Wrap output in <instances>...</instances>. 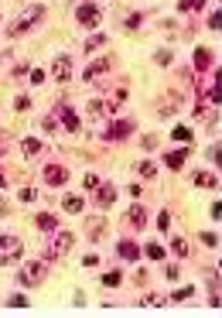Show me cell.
<instances>
[{"mask_svg": "<svg viewBox=\"0 0 222 318\" xmlns=\"http://www.w3.org/2000/svg\"><path fill=\"white\" fill-rule=\"evenodd\" d=\"M41 17H45V7H41V3L28 7V10H24V14H21V17H17L10 28H7V38H21V34H28V31H31V28H34Z\"/></svg>", "mask_w": 222, "mask_h": 318, "instance_id": "obj_1", "label": "cell"}, {"mask_svg": "<svg viewBox=\"0 0 222 318\" xmlns=\"http://www.w3.org/2000/svg\"><path fill=\"white\" fill-rule=\"evenodd\" d=\"M24 257V243L21 236H10V233H3L0 236V267H10V263H17Z\"/></svg>", "mask_w": 222, "mask_h": 318, "instance_id": "obj_2", "label": "cell"}, {"mask_svg": "<svg viewBox=\"0 0 222 318\" xmlns=\"http://www.w3.org/2000/svg\"><path fill=\"white\" fill-rule=\"evenodd\" d=\"M17 281H21L24 288H38V284L45 281V260H31V263H24L21 274H17Z\"/></svg>", "mask_w": 222, "mask_h": 318, "instance_id": "obj_3", "label": "cell"}, {"mask_svg": "<svg viewBox=\"0 0 222 318\" xmlns=\"http://www.w3.org/2000/svg\"><path fill=\"white\" fill-rule=\"evenodd\" d=\"M75 21H79L82 28H99V21H103V10H99L96 3H89V0H85V3L75 10Z\"/></svg>", "mask_w": 222, "mask_h": 318, "instance_id": "obj_4", "label": "cell"}, {"mask_svg": "<svg viewBox=\"0 0 222 318\" xmlns=\"http://www.w3.org/2000/svg\"><path fill=\"white\" fill-rule=\"evenodd\" d=\"M52 79L55 82H69L72 79V58H69V55H58V58L52 62Z\"/></svg>", "mask_w": 222, "mask_h": 318, "instance_id": "obj_5", "label": "cell"}, {"mask_svg": "<svg viewBox=\"0 0 222 318\" xmlns=\"http://www.w3.org/2000/svg\"><path fill=\"white\" fill-rule=\"evenodd\" d=\"M127 134H134V123H130V120H116V123H110V127H106V134H103V137H106V141H123Z\"/></svg>", "mask_w": 222, "mask_h": 318, "instance_id": "obj_6", "label": "cell"}, {"mask_svg": "<svg viewBox=\"0 0 222 318\" xmlns=\"http://www.w3.org/2000/svg\"><path fill=\"white\" fill-rule=\"evenodd\" d=\"M103 72H110V55H103V58H96L85 72H82V82H92V79H99Z\"/></svg>", "mask_w": 222, "mask_h": 318, "instance_id": "obj_7", "label": "cell"}, {"mask_svg": "<svg viewBox=\"0 0 222 318\" xmlns=\"http://www.w3.org/2000/svg\"><path fill=\"white\" fill-rule=\"evenodd\" d=\"M178 106H181V96H178V92H167V96L157 103V113H161V116H174Z\"/></svg>", "mask_w": 222, "mask_h": 318, "instance_id": "obj_8", "label": "cell"}, {"mask_svg": "<svg viewBox=\"0 0 222 318\" xmlns=\"http://www.w3.org/2000/svg\"><path fill=\"white\" fill-rule=\"evenodd\" d=\"M45 181H48V185H65V181H69V171H65L62 164H48V168H45Z\"/></svg>", "mask_w": 222, "mask_h": 318, "instance_id": "obj_9", "label": "cell"}, {"mask_svg": "<svg viewBox=\"0 0 222 318\" xmlns=\"http://www.w3.org/2000/svg\"><path fill=\"white\" fill-rule=\"evenodd\" d=\"M96 202H99V209L113 205V202H116V188H113V185H96Z\"/></svg>", "mask_w": 222, "mask_h": 318, "instance_id": "obj_10", "label": "cell"}, {"mask_svg": "<svg viewBox=\"0 0 222 318\" xmlns=\"http://www.w3.org/2000/svg\"><path fill=\"white\" fill-rule=\"evenodd\" d=\"M58 120H62V127H65V130H79V116H75V110L72 106H58Z\"/></svg>", "mask_w": 222, "mask_h": 318, "instance_id": "obj_11", "label": "cell"}, {"mask_svg": "<svg viewBox=\"0 0 222 318\" xmlns=\"http://www.w3.org/2000/svg\"><path fill=\"white\" fill-rule=\"evenodd\" d=\"M195 69H198V72L212 69V52H209V48H195Z\"/></svg>", "mask_w": 222, "mask_h": 318, "instance_id": "obj_12", "label": "cell"}, {"mask_svg": "<svg viewBox=\"0 0 222 318\" xmlns=\"http://www.w3.org/2000/svg\"><path fill=\"white\" fill-rule=\"evenodd\" d=\"M127 223H130V226H137V230H144V226H147V212H144L140 205H134V209L127 212Z\"/></svg>", "mask_w": 222, "mask_h": 318, "instance_id": "obj_13", "label": "cell"}, {"mask_svg": "<svg viewBox=\"0 0 222 318\" xmlns=\"http://www.w3.org/2000/svg\"><path fill=\"white\" fill-rule=\"evenodd\" d=\"M185 161H188V151H171V154H164V164H167L171 171L185 168Z\"/></svg>", "mask_w": 222, "mask_h": 318, "instance_id": "obj_14", "label": "cell"}, {"mask_svg": "<svg viewBox=\"0 0 222 318\" xmlns=\"http://www.w3.org/2000/svg\"><path fill=\"white\" fill-rule=\"evenodd\" d=\"M116 250H120V257H123V260H137V257H140V246H137V243H130V239H123Z\"/></svg>", "mask_w": 222, "mask_h": 318, "instance_id": "obj_15", "label": "cell"}, {"mask_svg": "<svg viewBox=\"0 0 222 318\" xmlns=\"http://www.w3.org/2000/svg\"><path fill=\"white\" fill-rule=\"evenodd\" d=\"M195 185H202V188H216L219 185V178L216 174H209V171H195V178H192Z\"/></svg>", "mask_w": 222, "mask_h": 318, "instance_id": "obj_16", "label": "cell"}, {"mask_svg": "<svg viewBox=\"0 0 222 318\" xmlns=\"http://www.w3.org/2000/svg\"><path fill=\"white\" fill-rule=\"evenodd\" d=\"M21 151H24V158H31V154L41 151V141H38V137H24V141H21Z\"/></svg>", "mask_w": 222, "mask_h": 318, "instance_id": "obj_17", "label": "cell"}, {"mask_svg": "<svg viewBox=\"0 0 222 318\" xmlns=\"http://www.w3.org/2000/svg\"><path fill=\"white\" fill-rule=\"evenodd\" d=\"M55 226H58V219H55L52 212H41V216H38V230H45V233H55Z\"/></svg>", "mask_w": 222, "mask_h": 318, "instance_id": "obj_18", "label": "cell"}, {"mask_svg": "<svg viewBox=\"0 0 222 318\" xmlns=\"http://www.w3.org/2000/svg\"><path fill=\"white\" fill-rule=\"evenodd\" d=\"M72 243H75L72 233H58V236H55V253H65V250H72Z\"/></svg>", "mask_w": 222, "mask_h": 318, "instance_id": "obj_19", "label": "cell"}, {"mask_svg": "<svg viewBox=\"0 0 222 318\" xmlns=\"http://www.w3.org/2000/svg\"><path fill=\"white\" fill-rule=\"evenodd\" d=\"M62 209H65L69 216H79V212H82V199H79V195H69V199L62 202Z\"/></svg>", "mask_w": 222, "mask_h": 318, "instance_id": "obj_20", "label": "cell"}, {"mask_svg": "<svg viewBox=\"0 0 222 318\" xmlns=\"http://www.w3.org/2000/svg\"><path fill=\"white\" fill-rule=\"evenodd\" d=\"M192 294H195V288H192V284H188V288H178V291H174V294H171V298H167V301H188V298H192Z\"/></svg>", "mask_w": 222, "mask_h": 318, "instance_id": "obj_21", "label": "cell"}, {"mask_svg": "<svg viewBox=\"0 0 222 318\" xmlns=\"http://www.w3.org/2000/svg\"><path fill=\"white\" fill-rule=\"evenodd\" d=\"M209 103H222V79H216L209 86Z\"/></svg>", "mask_w": 222, "mask_h": 318, "instance_id": "obj_22", "label": "cell"}, {"mask_svg": "<svg viewBox=\"0 0 222 318\" xmlns=\"http://www.w3.org/2000/svg\"><path fill=\"white\" fill-rule=\"evenodd\" d=\"M137 171H140V178H154V174H157V164H154V161H140Z\"/></svg>", "mask_w": 222, "mask_h": 318, "instance_id": "obj_23", "label": "cell"}, {"mask_svg": "<svg viewBox=\"0 0 222 318\" xmlns=\"http://www.w3.org/2000/svg\"><path fill=\"white\" fill-rule=\"evenodd\" d=\"M106 45V34H92L89 41H85V52H96V48H103Z\"/></svg>", "mask_w": 222, "mask_h": 318, "instance_id": "obj_24", "label": "cell"}, {"mask_svg": "<svg viewBox=\"0 0 222 318\" xmlns=\"http://www.w3.org/2000/svg\"><path fill=\"white\" fill-rule=\"evenodd\" d=\"M205 0H178V10H202Z\"/></svg>", "mask_w": 222, "mask_h": 318, "instance_id": "obj_25", "label": "cell"}, {"mask_svg": "<svg viewBox=\"0 0 222 318\" xmlns=\"http://www.w3.org/2000/svg\"><path fill=\"white\" fill-rule=\"evenodd\" d=\"M171 137H174V141H181V144H188V141H192V130H188V127H174V134H171Z\"/></svg>", "mask_w": 222, "mask_h": 318, "instance_id": "obj_26", "label": "cell"}, {"mask_svg": "<svg viewBox=\"0 0 222 318\" xmlns=\"http://www.w3.org/2000/svg\"><path fill=\"white\" fill-rule=\"evenodd\" d=\"M171 250H174V257H188V243L185 239H171Z\"/></svg>", "mask_w": 222, "mask_h": 318, "instance_id": "obj_27", "label": "cell"}, {"mask_svg": "<svg viewBox=\"0 0 222 318\" xmlns=\"http://www.w3.org/2000/svg\"><path fill=\"white\" fill-rule=\"evenodd\" d=\"M34 199H38V192H34V188H28V185H24V188H21V202H24V205H31V202H34Z\"/></svg>", "mask_w": 222, "mask_h": 318, "instance_id": "obj_28", "label": "cell"}, {"mask_svg": "<svg viewBox=\"0 0 222 318\" xmlns=\"http://www.w3.org/2000/svg\"><path fill=\"white\" fill-rule=\"evenodd\" d=\"M103 284H106V288H116V284H120V270H110V274H103Z\"/></svg>", "mask_w": 222, "mask_h": 318, "instance_id": "obj_29", "label": "cell"}, {"mask_svg": "<svg viewBox=\"0 0 222 318\" xmlns=\"http://www.w3.org/2000/svg\"><path fill=\"white\" fill-rule=\"evenodd\" d=\"M99 233H103V219H89V236L99 239Z\"/></svg>", "mask_w": 222, "mask_h": 318, "instance_id": "obj_30", "label": "cell"}, {"mask_svg": "<svg viewBox=\"0 0 222 318\" xmlns=\"http://www.w3.org/2000/svg\"><path fill=\"white\" fill-rule=\"evenodd\" d=\"M147 257H150V260H164V246L150 243V246H147Z\"/></svg>", "mask_w": 222, "mask_h": 318, "instance_id": "obj_31", "label": "cell"}, {"mask_svg": "<svg viewBox=\"0 0 222 318\" xmlns=\"http://www.w3.org/2000/svg\"><path fill=\"white\" fill-rule=\"evenodd\" d=\"M164 301H167V298H157V294H147V298H144L140 305H147V308H161Z\"/></svg>", "mask_w": 222, "mask_h": 318, "instance_id": "obj_32", "label": "cell"}, {"mask_svg": "<svg viewBox=\"0 0 222 318\" xmlns=\"http://www.w3.org/2000/svg\"><path fill=\"white\" fill-rule=\"evenodd\" d=\"M154 62H157V65H171V52H167V48H161V52L154 55Z\"/></svg>", "mask_w": 222, "mask_h": 318, "instance_id": "obj_33", "label": "cell"}, {"mask_svg": "<svg viewBox=\"0 0 222 318\" xmlns=\"http://www.w3.org/2000/svg\"><path fill=\"white\" fill-rule=\"evenodd\" d=\"M14 110H17V113H28V110H31V99H28V96H17Z\"/></svg>", "mask_w": 222, "mask_h": 318, "instance_id": "obj_34", "label": "cell"}, {"mask_svg": "<svg viewBox=\"0 0 222 318\" xmlns=\"http://www.w3.org/2000/svg\"><path fill=\"white\" fill-rule=\"evenodd\" d=\"M157 230H161V233H167V230H171V216H167V212H161V216H157Z\"/></svg>", "mask_w": 222, "mask_h": 318, "instance_id": "obj_35", "label": "cell"}, {"mask_svg": "<svg viewBox=\"0 0 222 318\" xmlns=\"http://www.w3.org/2000/svg\"><path fill=\"white\" fill-rule=\"evenodd\" d=\"M7 305H10V308H28V305H31V301H28V298H24V294H14V298H10V301H7Z\"/></svg>", "mask_w": 222, "mask_h": 318, "instance_id": "obj_36", "label": "cell"}, {"mask_svg": "<svg viewBox=\"0 0 222 318\" xmlns=\"http://www.w3.org/2000/svg\"><path fill=\"white\" fill-rule=\"evenodd\" d=\"M209 28H212V31H222V10H216V14L209 17Z\"/></svg>", "mask_w": 222, "mask_h": 318, "instance_id": "obj_37", "label": "cell"}, {"mask_svg": "<svg viewBox=\"0 0 222 318\" xmlns=\"http://www.w3.org/2000/svg\"><path fill=\"white\" fill-rule=\"evenodd\" d=\"M164 277H167V281H178V277H181V270H178L174 263H167V267H164Z\"/></svg>", "mask_w": 222, "mask_h": 318, "instance_id": "obj_38", "label": "cell"}, {"mask_svg": "<svg viewBox=\"0 0 222 318\" xmlns=\"http://www.w3.org/2000/svg\"><path fill=\"white\" fill-rule=\"evenodd\" d=\"M140 21H144L140 14H130V17H127V28H130V31H137V28H140Z\"/></svg>", "mask_w": 222, "mask_h": 318, "instance_id": "obj_39", "label": "cell"}, {"mask_svg": "<svg viewBox=\"0 0 222 318\" xmlns=\"http://www.w3.org/2000/svg\"><path fill=\"white\" fill-rule=\"evenodd\" d=\"M140 144H144V151H154V147H157V137H150V134H147Z\"/></svg>", "mask_w": 222, "mask_h": 318, "instance_id": "obj_40", "label": "cell"}, {"mask_svg": "<svg viewBox=\"0 0 222 318\" xmlns=\"http://www.w3.org/2000/svg\"><path fill=\"white\" fill-rule=\"evenodd\" d=\"M41 127H45V130H48V134H52V130H55V127H58V123H55V116H45V120H41Z\"/></svg>", "mask_w": 222, "mask_h": 318, "instance_id": "obj_41", "label": "cell"}, {"mask_svg": "<svg viewBox=\"0 0 222 318\" xmlns=\"http://www.w3.org/2000/svg\"><path fill=\"white\" fill-rule=\"evenodd\" d=\"M82 185H85V188H96V185H99V178H96V174H85V178H82Z\"/></svg>", "mask_w": 222, "mask_h": 318, "instance_id": "obj_42", "label": "cell"}, {"mask_svg": "<svg viewBox=\"0 0 222 318\" xmlns=\"http://www.w3.org/2000/svg\"><path fill=\"white\" fill-rule=\"evenodd\" d=\"M202 243H205V246H219V239L212 236V233H202Z\"/></svg>", "mask_w": 222, "mask_h": 318, "instance_id": "obj_43", "label": "cell"}, {"mask_svg": "<svg viewBox=\"0 0 222 318\" xmlns=\"http://www.w3.org/2000/svg\"><path fill=\"white\" fill-rule=\"evenodd\" d=\"M89 113H92V116H96V113H103V103H99V99H92V103H89Z\"/></svg>", "mask_w": 222, "mask_h": 318, "instance_id": "obj_44", "label": "cell"}, {"mask_svg": "<svg viewBox=\"0 0 222 318\" xmlns=\"http://www.w3.org/2000/svg\"><path fill=\"white\" fill-rule=\"evenodd\" d=\"M31 82H45V72L41 69H31Z\"/></svg>", "mask_w": 222, "mask_h": 318, "instance_id": "obj_45", "label": "cell"}, {"mask_svg": "<svg viewBox=\"0 0 222 318\" xmlns=\"http://www.w3.org/2000/svg\"><path fill=\"white\" fill-rule=\"evenodd\" d=\"M7 212H10V205H7V199H3V195H0V219H3V216H7Z\"/></svg>", "mask_w": 222, "mask_h": 318, "instance_id": "obj_46", "label": "cell"}, {"mask_svg": "<svg viewBox=\"0 0 222 318\" xmlns=\"http://www.w3.org/2000/svg\"><path fill=\"white\" fill-rule=\"evenodd\" d=\"M3 185H7V178H3V174H0V188H3Z\"/></svg>", "mask_w": 222, "mask_h": 318, "instance_id": "obj_47", "label": "cell"}, {"mask_svg": "<svg viewBox=\"0 0 222 318\" xmlns=\"http://www.w3.org/2000/svg\"><path fill=\"white\" fill-rule=\"evenodd\" d=\"M0 144H3V137H0Z\"/></svg>", "mask_w": 222, "mask_h": 318, "instance_id": "obj_48", "label": "cell"}]
</instances>
